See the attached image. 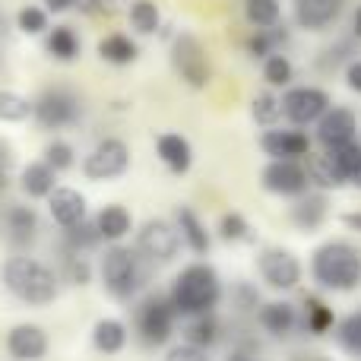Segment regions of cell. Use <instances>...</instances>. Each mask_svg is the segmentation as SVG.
Wrapping results in <instances>:
<instances>
[{"label": "cell", "mask_w": 361, "mask_h": 361, "mask_svg": "<svg viewBox=\"0 0 361 361\" xmlns=\"http://www.w3.org/2000/svg\"><path fill=\"white\" fill-rule=\"evenodd\" d=\"M171 67H175L178 80L184 86H190L193 92H203L212 82V67H209V57H206V48L190 32H180L175 44H171Z\"/></svg>", "instance_id": "6"}, {"label": "cell", "mask_w": 361, "mask_h": 361, "mask_svg": "<svg viewBox=\"0 0 361 361\" xmlns=\"http://www.w3.org/2000/svg\"><path fill=\"white\" fill-rule=\"evenodd\" d=\"M127 169H130V146L124 143L121 137H105L86 152L82 159V178L86 180H114L124 178Z\"/></svg>", "instance_id": "7"}, {"label": "cell", "mask_w": 361, "mask_h": 361, "mask_svg": "<svg viewBox=\"0 0 361 361\" xmlns=\"http://www.w3.org/2000/svg\"><path fill=\"white\" fill-rule=\"evenodd\" d=\"M137 250L149 267H165L178 257L180 235L169 219H146L137 231Z\"/></svg>", "instance_id": "9"}, {"label": "cell", "mask_w": 361, "mask_h": 361, "mask_svg": "<svg viewBox=\"0 0 361 361\" xmlns=\"http://www.w3.org/2000/svg\"><path fill=\"white\" fill-rule=\"evenodd\" d=\"M63 269H67V279L73 282V286H89V279H92V267H89V260L82 254H73V250H67Z\"/></svg>", "instance_id": "43"}, {"label": "cell", "mask_w": 361, "mask_h": 361, "mask_svg": "<svg viewBox=\"0 0 361 361\" xmlns=\"http://www.w3.org/2000/svg\"><path fill=\"white\" fill-rule=\"evenodd\" d=\"M57 187H61L57 184V171L44 159H35V162L23 165V171H19V190L29 200H48Z\"/></svg>", "instance_id": "21"}, {"label": "cell", "mask_w": 361, "mask_h": 361, "mask_svg": "<svg viewBox=\"0 0 361 361\" xmlns=\"http://www.w3.org/2000/svg\"><path fill=\"white\" fill-rule=\"evenodd\" d=\"M358 140V114L349 105H333L324 118L317 121V143L324 149L355 143Z\"/></svg>", "instance_id": "14"}, {"label": "cell", "mask_w": 361, "mask_h": 361, "mask_svg": "<svg viewBox=\"0 0 361 361\" xmlns=\"http://www.w3.org/2000/svg\"><path fill=\"white\" fill-rule=\"evenodd\" d=\"M324 152L330 156V162L345 175V180H349V175L355 171V165L361 162V143H358V140H355V143L336 146V149H324Z\"/></svg>", "instance_id": "42"}, {"label": "cell", "mask_w": 361, "mask_h": 361, "mask_svg": "<svg viewBox=\"0 0 361 361\" xmlns=\"http://www.w3.org/2000/svg\"><path fill=\"white\" fill-rule=\"evenodd\" d=\"M279 105H282V118L292 127H307V124H317L330 111L333 99L320 86H288L282 92Z\"/></svg>", "instance_id": "8"}, {"label": "cell", "mask_w": 361, "mask_h": 361, "mask_svg": "<svg viewBox=\"0 0 361 361\" xmlns=\"http://www.w3.org/2000/svg\"><path fill=\"white\" fill-rule=\"evenodd\" d=\"M345 0H292L295 23L307 32H324L339 23Z\"/></svg>", "instance_id": "17"}, {"label": "cell", "mask_w": 361, "mask_h": 361, "mask_svg": "<svg viewBox=\"0 0 361 361\" xmlns=\"http://www.w3.org/2000/svg\"><path fill=\"white\" fill-rule=\"evenodd\" d=\"M48 212H51V219H54V225L73 228V225L86 222L89 203L76 187H57V190L48 197Z\"/></svg>", "instance_id": "18"}, {"label": "cell", "mask_w": 361, "mask_h": 361, "mask_svg": "<svg viewBox=\"0 0 361 361\" xmlns=\"http://www.w3.org/2000/svg\"><path fill=\"white\" fill-rule=\"evenodd\" d=\"M260 187L273 197L298 200L301 193L311 190V178H307L305 162H286V159H269L260 171Z\"/></svg>", "instance_id": "11"}, {"label": "cell", "mask_w": 361, "mask_h": 361, "mask_svg": "<svg viewBox=\"0 0 361 361\" xmlns=\"http://www.w3.org/2000/svg\"><path fill=\"white\" fill-rule=\"evenodd\" d=\"M345 86H349L352 92L361 95V57H355V61L345 63Z\"/></svg>", "instance_id": "47"}, {"label": "cell", "mask_w": 361, "mask_h": 361, "mask_svg": "<svg viewBox=\"0 0 361 361\" xmlns=\"http://www.w3.org/2000/svg\"><path fill=\"white\" fill-rule=\"evenodd\" d=\"M326 212H330V206H326V197L324 193H301L298 200H295V206H292V222L298 225L301 231H317L320 225H324V219H326Z\"/></svg>", "instance_id": "25"}, {"label": "cell", "mask_w": 361, "mask_h": 361, "mask_svg": "<svg viewBox=\"0 0 361 361\" xmlns=\"http://www.w3.org/2000/svg\"><path fill=\"white\" fill-rule=\"evenodd\" d=\"M263 80H267V86H273V89L292 86V80H295V63L288 61V54H282V51L269 54L267 61H263Z\"/></svg>", "instance_id": "34"}, {"label": "cell", "mask_w": 361, "mask_h": 361, "mask_svg": "<svg viewBox=\"0 0 361 361\" xmlns=\"http://www.w3.org/2000/svg\"><path fill=\"white\" fill-rule=\"evenodd\" d=\"M222 339V324L216 320V314H203V317H190L184 326V343L197 345V349L209 352L212 345Z\"/></svg>", "instance_id": "30"}, {"label": "cell", "mask_w": 361, "mask_h": 361, "mask_svg": "<svg viewBox=\"0 0 361 361\" xmlns=\"http://www.w3.org/2000/svg\"><path fill=\"white\" fill-rule=\"evenodd\" d=\"M127 345V324L118 317H102L92 326V349L99 355H121Z\"/></svg>", "instance_id": "24"}, {"label": "cell", "mask_w": 361, "mask_h": 361, "mask_svg": "<svg viewBox=\"0 0 361 361\" xmlns=\"http://www.w3.org/2000/svg\"><path fill=\"white\" fill-rule=\"evenodd\" d=\"M260 149L269 159H286V162H305L311 156V137L298 127H269L260 133Z\"/></svg>", "instance_id": "13"}, {"label": "cell", "mask_w": 361, "mask_h": 361, "mask_svg": "<svg viewBox=\"0 0 361 361\" xmlns=\"http://www.w3.org/2000/svg\"><path fill=\"white\" fill-rule=\"evenodd\" d=\"M99 244H102V235L95 228V222H89V219L73 225V228H63V247L73 250V254H86V250L99 247Z\"/></svg>", "instance_id": "35"}, {"label": "cell", "mask_w": 361, "mask_h": 361, "mask_svg": "<svg viewBox=\"0 0 361 361\" xmlns=\"http://www.w3.org/2000/svg\"><path fill=\"white\" fill-rule=\"evenodd\" d=\"M32 118L42 130H67V127H76L82 121V99L76 89L70 86H48L42 95L35 99V108H32Z\"/></svg>", "instance_id": "5"}, {"label": "cell", "mask_w": 361, "mask_h": 361, "mask_svg": "<svg viewBox=\"0 0 361 361\" xmlns=\"http://www.w3.org/2000/svg\"><path fill=\"white\" fill-rule=\"evenodd\" d=\"M336 339H339V345H343V349L349 352V355L361 358V311H352L349 317L339 320V326H336Z\"/></svg>", "instance_id": "40"}, {"label": "cell", "mask_w": 361, "mask_h": 361, "mask_svg": "<svg viewBox=\"0 0 361 361\" xmlns=\"http://www.w3.org/2000/svg\"><path fill=\"white\" fill-rule=\"evenodd\" d=\"M352 32H355V38H361V4H358L355 16H352Z\"/></svg>", "instance_id": "52"}, {"label": "cell", "mask_w": 361, "mask_h": 361, "mask_svg": "<svg viewBox=\"0 0 361 361\" xmlns=\"http://www.w3.org/2000/svg\"><path fill=\"white\" fill-rule=\"evenodd\" d=\"M0 231L13 247H29L38 238V212L32 206L23 203H10L0 212Z\"/></svg>", "instance_id": "16"}, {"label": "cell", "mask_w": 361, "mask_h": 361, "mask_svg": "<svg viewBox=\"0 0 361 361\" xmlns=\"http://www.w3.org/2000/svg\"><path fill=\"white\" fill-rule=\"evenodd\" d=\"M89 6H92V13H99V16L114 19V16H121V13H127L130 0H89Z\"/></svg>", "instance_id": "46"}, {"label": "cell", "mask_w": 361, "mask_h": 361, "mask_svg": "<svg viewBox=\"0 0 361 361\" xmlns=\"http://www.w3.org/2000/svg\"><path fill=\"white\" fill-rule=\"evenodd\" d=\"M279 42H286V32H279V25L276 29H254V35L247 38V51L257 61H267L269 54L279 51Z\"/></svg>", "instance_id": "36"}, {"label": "cell", "mask_w": 361, "mask_h": 361, "mask_svg": "<svg viewBox=\"0 0 361 361\" xmlns=\"http://www.w3.org/2000/svg\"><path fill=\"white\" fill-rule=\"evenodd\" d=\"M42 4H44V10L48 13H70L80 0H42Z\"/></svg>", "instance_id": "48"}, {"label": "cell", "mask_w": 361, "mask_h": 361, "mask_svg": "<svg viewBox=\"0 0 361 361\" xmlns=\"http://www.w3.org/2000/svg\"><path fill=\"white\" fill-rule=\"evenodd\" d=\"M44 51H48L54 61L61 63H73L76 57L82 54V42L70 25H54L48 29V38H44Z\"/></svg>", "instance_id": "27"}, {"label": "cell", "mask_w": 361, "mask_h": 361, "mask_svg": "<svg viewBox=\"0 0 361 361\" xmlns=\"http://www.w3.org/2000/svg\"><path fill=\"white\" fill-rule=\"evenodd\" d=\"M301 324H305V330L311 333V336H326V333L336 326V314H333V307L326 305L324 298L307 295L305 305H301Z\"/></svg>", "instance_id": "28"}, {"label": "cell", "mask_w": 361, "mask_h": 361, "mask_svg": "<svg viewBox=\"0 0 361 361\" xmlns=\"http://www.w3.org/2000/svg\"><path fill=\"white\" fill-rule=\"evenodd\" d=\"M99 57L114 67H127L140 57V44L124 32H108L105 38H99Z\"/></svg>", "instance_id": "26"}, {"label": "cell", "mask_w": 361, "mask_h": 361, "mask_svg": "<svg viewBox=\"0 0 361 361\" xmlns=\"http://www.w3.org/2000/svg\"><path fill=\"white\" fill-rule=\"evenodd\" d=\"M44 162L51 165V169L61 175V171H70L76 165V149L67 143V140H51L48 146H44Z\"/></svg>", "instance_id": "41"}, {"label": "cell", "mask_w": 361, "mask_h": 361, "mask_svg": "<svg viewBox=\"0 0 361 361\" xmlns=\"http://www.w3.org/2000/svg\"><path fill=\"white\" fill-rule=\"evenodd\" d=\"M0 29H6V23H4V16H0Z\"/></svg>", "instance_id": "55"}, {"label": "cell", "mask_w": 361, "mask_h": 361, "mask_svg": "<svg viewBox=\"0 0 361 361\" xmlns=\"http://www.w3.org/2000/svg\"><path fill=\"white\" fill-rule=\"evenodd\" d=\"M250 114H254V121L260 127H276V121L282 118V105H279V95L273 92H257L254 102H250Z\"/></svg>", "instance_id": "37"}, {"label": "cell", "mask_w": 361, "mask_h": 361, "mask_svg": "<svg viewBox=\"0 0 361 361\" xmlns=\"http://www.w3.org/2000/svg\"><path fill=\"white\" fill-rule=\"evenodd\" d=\"M222 279L206 260H193L175 276L171 282L169 301L175 307L178 317H203V314H216V307L222 305Z\"/></svg>", "instance_id": "1"}, {"label": "cell", "mask_w": 361, "mask_h": 361, "mask_svg": "<svg viewBox=\"0 0 361 361\" xmlns=\"http://www.w3.org/2000/svg\"><path fill=\"white\" fill-rule=\"evenodd\" d=\"M16 29L23 35H44L51 29L48 23V10L44 6H35V4H25L23 10L16 13Z\"/></svg>", "instance_id": "39"}, {"label": "cell", "mask_w": 361, "mask_h": 361, "mask_svg": "<svg viewBox=\"0 0 361 361\" xmlns=\"http://www.w3.org/2000/svg\"><path fill=\"white\" fill-rule=\"evenodd\" d=\"M257 269H260V279L267 282L276 292H292V288L301 286V276H305V267L301 260L286 247H267L257 257Z\"/></svg>", "instance_id": "12"}, {"label": "cell", "mask_w": 361, "mask_h": 361, "mask_svg": "<svg viewBox=\"0 0 361 361\" xmlns=\"http://www.w3.org/2000/svg\"><path fill=\"white\" fill-rule=\"evenodd\" d=\"M127 19H130L137 35H156V32L162 29V13H159L156 0H130Z\"/></svg>", "instance_id": "31"}, {"label": "cell", "mask_w": 361, "mask_h": 361, "mask_svg": "<svg viewBox=\"0 0 361 361\" xmlns=\"http://www.w3.org/2000/svg\"><path fill=\"white\" fill-rule=\"evenodd\" d=\"M6 184H10V152L0 143V187H6Z\"/></svg>", "instance_id": "49"}, {"label": "cell", "mask_w": 361, "mask_h": 361, "mask_svg": "<svg viewBox=\"0 0 361 361\" xmlns=\"http://www.w3.org/2000/svg\"><path fill=\"white\" fill-rule=\"evenodd\" d=\"M339 222H343L345 228H352V231H358V235H361V209L343 212V216H339Z\"/></svg>", "instance_id": "50"}, {"label": "cell", "mask_w": 361, "mask_h": 361, "mask_svg": "<svg viewBox=\"0 0 361 361\" xmlns=\"http://www.w3.org/2000/svg\"><path fill=\"white\" fill-rule=\"evenodd\" d=\"M0 282L25 307H48L61 295V276L48 263L35 260V257H23V254L10 257L0 267Z\"/></svg>", "instance_id": "2"}, {"label": "cell", "mask_w": 361, "mask_h": 361, "mask_svg": "<svg viewBox=\"0 0 361 361\" xmlns=\"http://www.w3.org/2000/svg\"><path fill=\"white\" fill-rule=\"evenodd\" d=\"M4 345L13 361H44L51 349V339L38 324H16L10 326Z\"/></svg>", "instance_id": "15"}, {"label": "cell", "mask_w": 361, "mask_h": 361, "mask_svg": "<svg viewBox=\"0 0 361 361\" xmlns=\"http://www.w3.org/2000/svg\"><path fill=\"white\" fill-rule=\"evenodd\" d=\"M156 156L162 159V165L171 175H187L193 169V146L184 133H159L156 137Z\"/></svg>", "instance_id": "20"}, {"label": "cell", "mask_w": 361, "mask_h": 361, "mask_svg": "<svg viewBox=\"0 0 361 361\" xmlns=\"http://www.w3.org/2000/svg\"><path fill=\"white\" fill-rule=\"evenodd\" d=\"M250 222L241 216V212H222V219H219V238H222L225 244H241V241H250Z\"/></svg>", "instance_id": "38"}, {"label": "cell", "mask_w": 361, "mask_h": 361, "mask_svg": "<svg viewBox=\"0 0 361 361\" xmlns=\"http://www.w3.org/2000/svg\"><path fill=\"white\" fill-rule=\"evenodd\" d=\"M165 361H209V358H206V352L197 349V345L180 343V345H171L169 355H165Z\"/></svg>", "instance_id": "45"}, {"label": "cell", "mask_w": 361, "mask_h": 361, "mask_svg": "<svg viewBox=\"0 0 361 361\" xmlns=\"http://www.w3.org/2000/svg\"><path fill=\"white\" fill-rule=\"evenodd\" d=\"M231 301H235L238 311H257V307H260V295H257V288L247 286V282H238V286L231 288Z\"/></svg>", "instance_id": "44"}, {"label": "cell", "mask_w": 361, "mask_h": 361, "mask_svg": "<svg viewBox=\"0 0 361 361\" xmlns=\"http://www.w3.org/2000/svg\"><path fill=\"white\" fill-rule=\"evenodd\" d=\"M244 16L254 29H276L282 19L279 0H244Z\"/></svg>", "instance_id": "33"}, {"label": "cell", "mask_w": 361, "mask_h": 361, "mask_svg": "<svg viewBox=\"0 0 361 361\" xmlns=\"http://www.w3.org/2000/svg\"><path fill=\"white\" fill-rule=\"evenodd\" d=\"M311 279L324 292H355L361 286V250L349 241H324L311 254Z\"/></svg>", "instance_id": "3"}, {"label": "cell", "mask_w": 361, "mask_h": 361, "mask_svg": "<svg viewBox=\"0 0 361 361\" xmlns=\"http://www.w3.org/2000/svg\"><path fill=\"white\" fill-rule=\"evenodd\" d=\"M175 320H178V314H175V307H171V301L162 298V295H149V298L137 307L140 343L149 345V349L165 345L171 336H175Z\"/></svg>", "instance_id": "10"}, {"label": "cell", "mask_w": 361, "mask_h": 361, "mask_svg": "<svg viewBox=\"0 0 361 361\" xmlns=\"http://www.w3.org/2000/svg\"><path fill=\"white\" fill-rule=\"evenodd\" d=\"M305 169H307L311 184H317L320 190H339V187L349 184L343 171L330 162V156H326V152H311V156L305 159Z\"/></svg>", "instance_id": "29"}, {"label": "cell", "mask_w": 361, "mask_h": 361, "mask_svg": "<svg viewBox=\"0 0 361 361\" xmlns=\"http://www.w3.org/2000/svg\"><path fill=\"white\" fill-rule=\"evenodd\" d=\"M95 228H99L102 241H111V244H121L127 235L133 231V216L127 206L121 203H108L95 212Z\"/></svg>", "instance_id": "23"}, {"label": "cell", "mask_w": 361, "mask_h": 361, "mask_svg": "<svg viewBox=\"0 0 361 361\" xmlns=\"http://www.w3.org/2000/svg\"><path fill=\"white\" fill-rule=\"evenodd\" d=\"M298 320H301L298 307L288 305V301H267V305L257 307V324L273 339H288L295 333V326H298Z\"/></svg>", "instance_id": "19"}, {"label": "cell", "mask_w": 361, "mask_h": 361, "mask_svg": "<svg viewBox=\"0 0 361 361\" xmlns=\"http://www.w3.org/2000/svg\"><path fill=\"white\" fill-rule=\"evenodd\" d=\"M32 108L35 102L25 99L16 89H0V121L4 124H23V121L32 118Z\"/></svg>", "instance_id": "32"}, {"label": "cell", "mask_w": 361, "mask_h": 361, "mask_svg": "<svg viewBox=\"0 0 361 361\" xmlns=\"http://www.w3.org/2000/svg\"><path fill=\"white\" fill-rule=\"evenodd\" d=\"M349 184H352V187H358V190H361V162L355 165V171L349 175Z\"/></svg>", "instance_id": "53"}, {"label": "cell", "mask_w": 361, "mask_h": 361, "mask_svg": "<svg viewBox=\"0 0 361 361\" xmlns=\"http://www.w3.org/2000/svg\"><path fill=\"white\" fill-rule=\"evenodd\" d=\"M146 267L149 263L140 257L137 247L111 244L99 260L102 286L114 301H133L140 295V288L146 286Z\"/></svg>", "instance_id": "4"}, {"label": "cell", "mask_w": 361, "mask_h": 361, "mask_svg": "<svg viewBox=\"0 0 361 361\" xmlns=\"http://www.w3.org/2000/svg\"><path fill=\"white\" fill-rule=\"evenodd\" d=\"M175 228L180 235V244H187V250L197 257H206L212 247V238L206 231V225L200 222V216L190 209V206H178L175 209Z\"/></svg>", "instance_id": "22"}, {"label": "cell", "mask_w": 361, "mask_h": 361, "mask_svg": "<svg viewBox=\"0 0 361 361\" xmlns=\"http://www.w3.org/2000/svg\"><path fill=\"white\" fill-rule=\"evenodd\" d=\"M222 361H263V358H257V352H250V349H231Z\"/></svg>", "instance_id": "51"}, {"label": "cell", "mask_w": 361, "mask_h": 361, "mask_svg": "<svg viewBox=\"0 0 361 361\" xmlns=\"http://www.w3.org/2000/svg\"><path fill=\"white\" fill-rule=\"evenodd\" d=\"M292 361H330V358H324V355H295Z\"/></svg>", "instance_id": "54"}]
</instances>
